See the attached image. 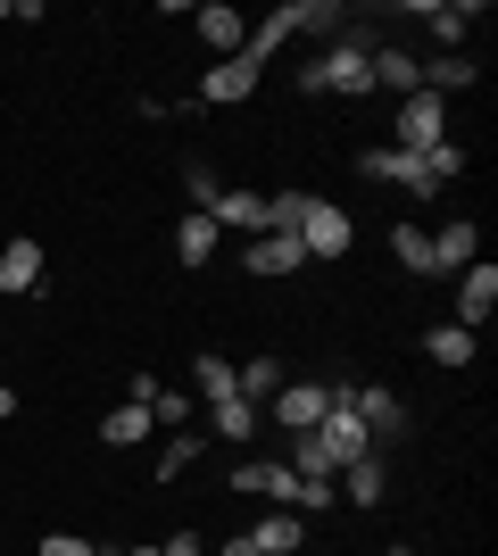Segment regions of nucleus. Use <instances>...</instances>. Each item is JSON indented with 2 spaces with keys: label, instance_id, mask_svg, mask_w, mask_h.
Returning a JSON list of instances; mask_svg holds the SVG:
<instances>
[{
  "label": "nucleus",
  "instance_id": "2eb2a0df",
  "mask_svg": "<svg viewBox=\"0 0 498 556\" xmlns=\"http://www.w3.org/2000/svg\"><path fill=\"white\" fill-rule=\"evenodd\" d=\"M274 25H283V42L291 34H332V25H349V9H341V0H283Z\"/></svg>",
  "mask_w": 498,
  "mask_h": 556
},
{
  "label": "nucleus",
  "instance_id": "58836bf2",
  "mask_svg": "<svg viewBox=\"0 0 498 556\" xmlns=\"http://www.w3.org/2000/svg\"><path fill=\"white\" fill-rule=\"evenodd\" d=\"M92 556H108V548H92Z\"/></svg>",
  "mask_w": 498,
  "mask_h": 556
},
{
  "label": "nucleus",
  "instance_id": "1a4fd4ad",
  "mask_svg": "<svg viewBox=\"0 0 498 556\" xmlns=\"http://www.w3.org/2000/svg\"><path fill=\"white\" fill-rule=\"evenodd\" d=\"M349 407H357V424H366V432H374V448L382 441H407V432H416V424H407V407L391 391H382V382H366V391H349Z\"/></svg>",
  "mask_w": 498,
  "mask_h": 556
},
{
  "label": "nucleus",
  "instance_id": "aec40b11",
  "mask_svg": "<svg viewBox=\"0 0 498 556\" xmlns=\"http://www.w3.org/2000/svg\"><path fill=\"white\" fill-rule=\"evenodd\" d=\"M216 232L225 225H241V232H266V191H216Z\"/></svg>",
  "mask_w": 498,
  "mask_h": 556
},
{
  "label": "nucleus",
  "instance_id": "6e6552de",
  "mask_svg": "<svg viewBox=\"0 0 498 556\" xmlns=\"http://www.w3.org/2000/svg\"><path fill=\"white\" fill-rule=\"evenodd\" d=\"M490 307H498V266H490V257H474V266L457 275V316H449V325L482 332V325H490Z\"/></svg>",
  "mask_w": 498,
  "mask_h": 556
},
{
  "label": "nucleus",
  "instance_id": "423d86ee",
  "mask_svg": "<svg viewBox=\"0 0 498 556\" xmlns=\"http://www.w3.org/2000/svg\"><path fill=\"white\" fill-rule=\"evenodd\" d=\"M258 84H266L258 59H216V67L200 75V92H191V100H200V109H233V100H250Z\"/></svg>",
  "mask_w": 498,
  "mask_h": 556
},
{
  "label": "nucleus",
  "instance_id": "2f4dec72",
  "mask_svg": "<svg viewBox=\"0 0 498 556\" xmlns=\"http://www.w3.org/2000/svg\"><path fill=\"white\" fill-rule=\"evenodd\" d=\"M34 556H92V540H75V532H50Z\"/></svg>",
  "mask_w": 498,
  "mask_h": 556
},
{
  "label": "nucleus",
  "instance_id": "393cba45",
  "mask_svg": "<svg viewBox=\"0 0 498 556\" xmlns=\"http://www.w3.org/2000/svg\"><path fill=\"white\" fill-rule=\"evenodd\" d=\"M233 374H241V399L266 416V399L283 391V366H274V357H250V366H233Z\"/></svg>",
  "mask_w": 498,
  "mask_h": 556
},
{
  "label": "nucleus",
  "instance_id": "cd10ccee",
  "mask_svg": "<svg viewBox=\"0 0 498 556\" xmlns=\"http://www.w3.org/2000/svg\"><path fill=\"white\" fill-rule=\"evenodd\" d=\"M216 432H225V441H258L266 416L250 407V399H216Z\"/></svg>",
  "mask_w": 498,
  "mask_h": 556
},
{
  "label": "nucleus",
  "instance_id": "7ed1b4c3",
  "mask_svg": "<svg viewBox=\"0 0 498 556\" xmlns=\"http://www.w3.org/2000/svg\"><path fill=\"white\" fill-rule=\"evenodd\" d=\"M440 141H449V100H440V92H407V100H399V141H391V150L432 159Z\"/></svg>",
  "mask_w": 498,
  "mask_h": 556
},
{
  "label": "nucleus",
  "instance_id": "9b49d317",
  "mask_svg": "<svg viewBox=\"0 0 498 556\" xmlns=\"http://www.w3.org/2000/svg\"><path fill=\"white\" fill-rule=\"evenodd\" d=\"M191 25H200V42H208L216 59H241V42H250V17H241V9H225V0L191 9Z\"/></svg>",
  "mask_w": 498,
  "mask_h": 556
},
{
  "label": "nucleus",
  "instance_id": "ddd939ff",
  "mask_svg": "<svg viewBox=\"0 0 498 556\" xmlns=\"http://www.w3.org/2000/svg\"><path fill=\"white\" fill-rule=\"evenodd\" d=\"M241 266H250V275H299V266H308V250H299V232H258Z\"/></svg>",
  "mask_w": 498,
  "mask_h": 556
},
{
  "label": "nucleus",
  "instance_id": "dca6fc26",
  "mask_svg": "<svg viewBox=\"0 0 498 556\" xmlns=\"http://www.w3.org/2000/svg\"><path fill=\"white\" fill-rule=\"evenodd\" d=\"M250 548H258V556H299V548H308V523H299L291 507H274V515H258Z\"/></svg>",
  "mask_w": 498,
  "mask_h": 556
},
{
  "label": "nucleus",
  "instance_id": "ea45409f",
  "mask_svg": "<svg viewBox=\"0 0 498 556\" xmlns=\"http://www.w3.org/2000/svg\"><path fill=\"white\" fill-rule=\"evenodd\" d=\"M299 556H308V548H299Z\"/></svg>",
  "mask_w": 498,
  "mask_h": 556
},
{
  "label": "nucleus",
  "instance_id": "c9c22d12",
  "mask_svg": "<svg viewBox=\"0 0 498 556\" xmlns=\"http://www.w3.org/2000/svg\"><path fill=\"white\" fill-rule=\"evenodd\" d=\"M125 556H158V548H125Z\"/></svg>",
  "mask_w": 498,
  "mask_h": 556
},
{
  "label": "nucleus",
  "instance_id": "6ab92c4d",
  "mask_svg": "<svg viewBox=\"0 0 498 556\" xmlns=\"http://www.w3.org/2000/svg\"><path fill=\"white\" fill-rule=\"evenodd\" d=\"M191 391L208 399V407H216V399H241V374H233V357H216V349H208V357H191Z\"/></svg>",
  "mask_w": 498,
  "mask_h": 556
},
{
  "label": "nucleus",
  "instance_id": "72a5a7b5",
  "mask_svg": "<svg viewBox=\"0 0 498 556\" xmlns=\"http://www.w3.org/2000/svg\"><path fill=\"white\" fill-rule=\"evenodd\" d=\"M17 416V382H0V424Z\"/></svg>",
  "mask_w": 498,
  "mask_h": 556
},
{
  "label": "nucleus",
  "instance_id": "4c0bfd02",
  "mask_svg": "<svg viewBox=\"0 0 498 556\" xmlns=\"http://www.w3.org/2000/svg\"><path fill=\"white\" fill-rule=\"evenodd\" d=\"M391 556H416V548H391Z\"/></svg>",
  "mask_w": 498,
  "mask_h": 556
},
{
  "label": "nucleus",
  "instance_id": "bb28decb",
  "mask_svg": "<svg viewBox=\"0 0 498 556\" xmlns=\"http://www.w3.org/2000/svg\"><path fill=\"white\" fill-rule=\"evenodd\" d=\"M283 441H291V473H299V482H332V457H324L316 432H283Z\"/></svg>",
  "mask_w": 498,
  "mask_h": 556
},
{
  "label": "nucleus",
  "instance_id": "7c9ffc66",
  "mask_svg": "<svg viewBox=\"0 0 498 556\" xmlns=\"http://www.w3.org/2000/svg\"><path fill=\"white\" fill-rule=\"evenodd\" d=\"M424 166H432V184H449V175H465V150H457V141H440Z\"/></svg>",
  "mask_w": 498,
  "mask_h": 556
},
{
  "label": "nucleus",
  "instance_id": "f704fd0d",
  "mask_svg": "<svg viewBox=\"0 0 498 556\" xmlns=\"http://www.w3.org/2000/svg\"><path fill=\"white\" fill-rule=\"evenodd\" d=\"M216 556H258V548H250V532H241V540H225V548H216Z\"/></svg>",
  "mask_w": 498,
  "mask_h": 556
},
{
  "label": "nucleus",
  "instance_id": "4be33fe9",
  "mask_svg": "<svg viewBox=\"0 0 498 556\" xmlns=\"http://www.w3.org/2000/svg\"><path fill=\"white\" fill-rule=\"evenodd\" d=\"M474 332H465V325H432L424 332V357H432V366H474Z\"/></svg>",
  "mask_w": 498,
  "mask_h": 556
},
{
  "label": "nucleus",
  "instance_id": "c85d7f7f",
  "mask_svg": "<svg viewBox=\"0 0 498 556\" xmlns=\"http://www.w3.org/2000/svg\"><path fill=\"white\" fill-rule=\"evenodd\" d=\"M416 17H424L432 34H440V42H465V34H474V17H482V9H440V0H424Z\"/></svg>",
  "mask_w": 498,
  "mask_h": 556
},
{
  "label": "nucleus",
  "instance_id": "e433bc0d",
  "mask_svg": "<svg viewBox=\"0 0 498 556\" xmlns=\"http://www.w3.org/2000/svg\"><path fill=\"white\" fill-rule=\"evenodd\" d=\"M0 366H9V349H0ZM0 382H9V374H0Z\"/></svg>",
  "mask_w": 498,
  "mask_h": 556
},
{
  "label": "nucleus",
  "instance_id": "f257e3e1",
  "mask_svg": "<svg viewBox=\"0 0 498 556\" xmlns=\"http://www.w3.org/2000/svg\"><path fill=\"white\" fill-rule=\"evenodd\" d=\"M299 92H374V42L366 34H349L341 50H324V59H308L299 67Z\"/></svg>",
  "mask_w": 498,
  "mask_h": 556
},
{
  "label": "nucleus",
  "instance_id": "f03ea898",
  "mask_svg": "<svg viewBox=\"0 0 498 556\" xmlns=\"http://www.w3.org/2000/svg\"><path fill=\"white\" fill-rule=\"evenodd\" d=\"M316 441H324L332 473H341V465H357V457H374V432L357 424V407H349V382H332V407H324V424H316Z\"/></svg>",
  "mask_w": 498,
  "mask_h": 556
},
{
  "label": "nucleus",
  "instance_id": "39448f33",
  "mask_svg": "<svg viewBox=\"0 0 498 556\" xmlns=\"http://www.w3.org/2000/svg\"><path fill=\"white\" fill-rule=\"evenodd\" d=\"M332 407V382H283V391L266 399V424H283V432H316Z\"/></svg>",
  "mask_w": 498,
  "mask_h": 556
},
{
  "label": "nucleus",
  "instance_id": "5701e85b",
  "mask_svg": "<svg viewBox=\"0 0 498 556\" xmlns=\"http://www.w3.org/2000/svg\"><path fill=\"white\" fill-rule=\"evenodd\" d=\"M374 84H382V92H424L416 59H407V50H391V42H374Z\"/></svg>",
  "mask_w": 498,
  "mask_h": 556
},
{
  "label": "nucleus",
  "instance_id": "c756f323",
  "mask_svg": "<svg viewBox=\"0 0 498 556\" xmlns=\"http://www.w3.org/2000/svg\"><path fill=\"white\" fill-rule=\"evenodd\" d=\"M150 424L158 432H191V391H158L150 399Z\"/></svg>",
  "mask_w": 498,
  "mask_h": 556
},
{
  "label": "nucleus",
  "instance_id": "a878e982",
  "mask_svg": "<svg viewBox=\"0 0 498 556\" xmlns=\"http://www.w3.org/2000/svg\"><path fill=\"white\" fill-rule=\"evenodd\" d=\"M391 257H399L407 275H432V232L424 225H391Z\"/></svg>",
  "mask_w": 498,
  "mask_h": 556
},
{
  "label": "nucleus",
  "instance_id": "f8f14e48",
  "mask_svg": "<svg viewBox=\"0 0 498 556\" xmlns=\"http://www.w3.org/2000/svg\"><path fill=\"white\" fill-rule=\"evenodd\" d=\"M474 250H482V225H474V216L440 225V232H432V275H465V266H474Z\"/></svg>",
  "mask_w": 498,
  "mask_h": 556
},
{
  "label": "nucleus",
  "instance_id": "f3484780",
  "mask_svg": "<svg viewBox=\"0 0 498 556\" xmlns=\"http://www.w3.org/2000/svg\"><path fill=\"white\" fill-rule=\"evenodd\" d=\"M208 257H216V216H200V208H191L183 225H175V266H191V275H200Z\"/></svg>",
  "mask_w": 498,
  "mask_h": 556
},
{
  "label": "nucleus",
  "instance_id": "b1692460",
  "mask_svg": "<svg viewBox=\"0 0 498 556\" xmlns=\"http://www.w3.org/2000/svg\"><path fill=\"white\" fill-rule=\"evenodd\" d=\"M200 448H208L200 432H166V448H158V490H166V482H183L191 465H200Z\"/></svg>",
  "mask_w": 498,
  "mask_h": 556
},
{
  "label": "nucleus",
  "instance_id": "20e7f679",
  "mask_svg": "<svg viewBox=\"0 0 498 556\" xmlns=\"http://www.w3.org/2000/svg\"><path fill=\"white\" fill-rule=\"evenodd\" d=\"M291 232H299V250H308V257H349V241H357L349 208H332V200H316V191L299 200V225H291Z\"/></svg>",
  "mask_w": 498,
  "mask_h": 556
},
{
  "label": "nucleus",
  "instance_id": "a211bd4d",
  "mask_svg": "<svg viewBox=\"0 0 498 556\" xmlns=\"http://www.w3.org/2000/svg\"><path fill=\"white\" fill-rule=\"evenodd\" d=\"M416 75H424V92H465V84H482V67H474V59H457V50L416 59Z\"/></svg>",
  "mask_w": 498,
  "mask_h": 556
},
{
  "label": "nucleus",
  "instance_id": "9d476101",
  "mask_svg": "<svg viewBox=\"0 0 498 556\" xmlns=\"http://www.w3.org/2000/svg\"><path fill=\"white\" fill-rule=\"evenodd\" d=\"M42 266H50L42 241H25V232H17V241L0 250V300H34V291H42Z\"/></svg>",
  "mask_w": 498,
  "mask_h": 556
},
{
  "label": "nucleus",
  "instance_id": "4468645a",
  "mask_svg": "<svg viewBox=\"0 0 498 556\" xmlns=\"http://www.w3.org/2000/svg\"><path fill=\"white\" fill-rule=\"evenodd\" d=\"M332 482H349V490H341V498H349V507H382V498H391V465H382V448H374V457H357V465H341V473H332Z\"/></svg>",
  "mask_w": 498,
  "mask_h": 556
},
{
  "label": "nucleus",
  "instance_id": "412c9836",
  "mask_svg": "<svg viewBox=\"0 0 498 556\" xmlns=\"http://www.w3.org/2000/svg\"><path fill=\"white\" fill-rule=\"evenodd\" d=\"M150 432H158V424H150V407H133V399L100 416V441H108V448H133V441H150Z\"/></svg>",
  "mask_w": 498,
  "mask_h": 556
},
{
  "label": "nucleus",
  "instance_id": "0eeeda50",
  "mask_svg": "<svg viewBox=\"0 0 498 556\" xmlns=\"http://www.w3.org/2000/svg\"><path fill=\"white\" fill-rule=\"evenodd\" d=\"M357 166H366L374 184H399V191H416V200H440L432 166H424V159H407V150H357Z\"/></svg>",
  "mask_w": 498,
  "mask_h": 556
},
{
  "label": "nucleus",
  "instance_id": "473e14b6",
  "mask_svg": "<svg viewBox=\"0 0 498 556\" xmlns=\"http://www.w3.org/2000/svg\"><path fill=\"white\" fill-rule=\"evenodd\" d=\"M158 556H208V540H200V532H175V540H166Z\"/></svg>",
  "mask_w": 498,
  "mask_h": 556
}]
</instances>
